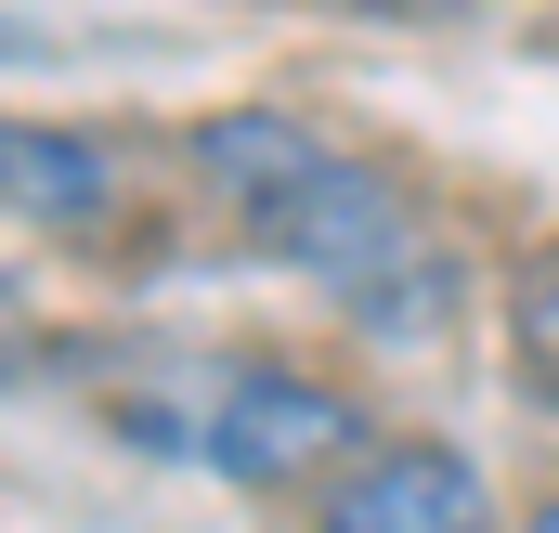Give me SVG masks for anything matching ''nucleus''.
I'll return each instance as SVG.
<instances>
[{"instance_id":"2","label":"nucleus","mask_w":559,"mask_h":533,"mask_svg":"<svg viewBox=\"0 0 559 533\" xmlns=\"http://www.w3.org/2000/svg\"><path fill=\"white\" fill-rule=\"evenodd\" d=\"M156 455H195V469H222V482H312V469H338L352 455V391H325V378H286V365H182V378H156V391H118Z\"/></svg>"},{"instance_id":"6","label":"nucleus","mask_w":559,"mask_h":533,"mask_svg":"<svg viewBox=\"0 0 559 533\" xmlns=\"http://www.w3.org/2000/svg\"><path fill=\"white\" fill-rule=\"evenodd\" d=\"M521 533H559V495H547V508H534V521H521Z\"/></svg>"},{"instance_id":"3","label":"nucleus","mask_w":559,"mask_h":533,"mask_svg":"<svg viewBox=\"0 0 559 533\" xmlns=\"http://www.w3.org/2000/svg\"><path fill=\"white\" fill-rule=\"evenodd\" d=\"M312 533H495V482L455 442H378L312 495Z\"/></svg>"},{"instance_id":"4","label":"nucleus","mask_w":559,"mask_h":533,"mask_svg":"<svg viewBox=\"0 0 559 533\" xmlns=\"http://www.w3.org/2000/svg\"><path fill=\"white\" fill-rule=\"evenodd\" d=\"M118 196V156L92 131H26V118H0V209L13 222H92Z\"/></svg>"},{"instance_id":"5","label":"nucleus","mask_w":559,"mask_h":533,"mask_svg":"<svg viewBox=\"0 0 559 533\" xmlns=\"http://www.w3.org/2000/svg\"><path fill=\"white\" fill-rule=\"evenodd\" d=\"M508 352H521V378L559 403V248H534V261L508 273Z\"/></svg>"},{"instance_id":"1","label":"nucleus","mask_w":559,"mask_h":533,"mask_svg":"<svg viewBox=\"0 0 559 533\" xmlns=\"http://www.w3.org/2000/svg\"><path fill=\"white\" fill-rule=\"evenodd\" d=\"M195 169L235 196V222H248L274 261H299L325 299H352L378 339H429V325L455 312V261L429 248V222L404 209V182L365 169L352 143L248 105V118H209V131H195Z\"/></svg>"}]
</instances>
